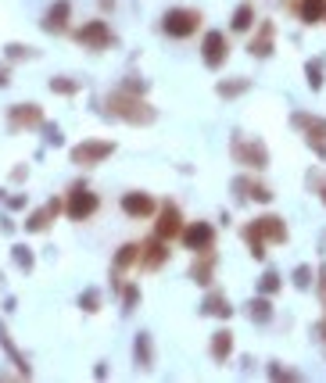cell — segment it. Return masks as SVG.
Returning <instances> with one entry per match:
<instances>
[{"label": "cell", "mask_w": 326, "mask_h": 383, "mask_svg": "<svg viewBox=\"0 0 326 383\" xmlns=\"http://www.w3.org/2000/svg\"><path fill=\"white\" fill-rule=\"evenodd\" d=\"M101 115L126 122V125H155L158 122V108L147 104V97H136V93H126V90H111L104 97Z\"/></svg>", "instance_id": "cell-1"}, {"label": "cell", "mask_w": 326, "mask_h": 383, "mask_svg": "<svg viewBox=\"0 0 326 383\" xmlns=\"http://www.w3.org/2000/svg\"><path fill=\"white\" fill-rule=\"evenodd\" d=\"M229 158L241 169H248V172H265L269 169V147H265V140L262 137H248L241 130H233V137H229Z\"/></svg>", "instance_id": "cell-2"}, {"label": "cell", "mask_w": 326, "mask_h": 383, "mask_svg": "<svg viewBox=\"0 0 326 383\" xmlns=\"http://www.w3.org/2000/svg\"><path fill=\"white\" fill-rule=\"evenodd\" d=\"M97 211H101V197H97L83 179H76V183L65 190V211H62V215H65L69 222H90Z\"/></svg>", "instance_id": "cell-3"}, {"label": "cell", "mask_w": 326, "mask_h": 383, "mask_svg": "<svg viewBox=\"0 0 326 383\" xmlns=\"http://www.w3.org/2000/svg\"><path fill=\"white\" fill-rule=\"evenodd\" d=\"M201 11L197 8H169L158 22V29L169 36V40H190L197 29H201Z\"/></svg>", "instance_id": "cell-4"}, {"label": "cell", "mask_w": 326, "mask_h": 383, "mask_svg": "<svg viewBox=\"0 0 326 383\" xmlns=\"http://www.w3.org/2000/svg\"><path fill=\"white\" fill-rule=\"evenodd\" d=\"M229 190H233V201L236 204H273V186L269 183H262L258 179V172L251 176V172H241V176H233V183H229Z\"/></svg>", "instance_id": "cell-5"}, {"label": "cell", "mask_w": 326, "mask_h": 383, "mask_svg": "<svg viewBox=\"0 0 326 383\" xmlns=\"http://www.w3.org/2000/svg\"><path fill=\"white\" fill-rule=\"evenodd\" d=\"M229 36L222 29H208V33L201 36V65L208 72H222V65L229 61Z\"/></svg>", "instance_id": "cell-6"}, {"label": "cell", "mask_w": 326, "mask_h": 383, "mask_svg": "<svg viewBox=\"0 0 326 383\" xmlns=\"http://www.w3.org/2000/svg\"><path fill=\"white\" fill-rule=\"evenodd\" d=\"M72 40L79 47H86V50H108V47L118 43L115 33H111V25L104 18H90V22H83L79 29H72Z\"/></svg>", "instance_id": "cell-7"}, {"label": "cell", "mask_w": 326, "mask_h": 383, "mask_svg": "<svg viewBox=\"0 0 326 383\" xmlns=\"http://www.w3.org/2000/svg\"><path fill=\"white\" fill-rule=\"evenodd\" d=\"M115 151H118V144H115V140H83V144L69 147V162H72V165H79V169H94V165L108 162V158H111Z\"/></svg>", "instance_id": "cell-8"}, {"label": "cell", "mask_w": 326, "mask_h": 383, "mask_svg": "<svg viewBox=\"0 0 326 383\" xmlns=\"http://www.w3.org/2000/svg\"><path fill=\"white\" fill-rule=\"evenodd\" d=\"M215 237L219 230L212 226V222H204V218H194V222H183V230H180V240L190 254H201V251H212L215 247Z\"/></svg>", "instance_id": "cell-9"}, {"label": "cell", "mask_w": 326, "mask_h": 383, "mask_svg": "<svg viewBox=\"0 0 326 383\" xmlns=\"http://www.w3.org/2000/svg\"><path fill=\"white\" fill-rule=\"evenodd\" d=\"M273 50H276V25H273L269 18H258L255 29L248 33V54H251L255 61H269Z\"/></svg>", "instance_id": "cell-10"}, {"label": "cell", "mask_w": 326, "mask_h": 383, "mask_svg": "<svg viewBox=\"0 0 326 383\" xmlns=\"http://www.w3.org/2000/svg\"><path fill=\"white\" fill-rule=\"evenodd\" d=\"M151 218H155V237H162V240H169V244L180 237L183 222H187L176 201H158V211H155Z\"/></svg>", "instance_id": "cell-11"}, {"label": "cell", "mask_w": 326, "mask_h": 383, "mask_svg": "<svg viewBox=\"0 0 326 383\" xmlns=\"http://www.w3.org/2000/svg\"><path fill=\"white\" fill-rule=\"evenodd\" d=\"M118 208L133 222H147L158 211V201H155V194H147V190H126V194L118 197Z\"/></svg>", "instance_id": "cell-12"}, {"label": "cell", "mask_w": 326, "mask_h": 383, "mask_svg": "<svg viewBox=\"0 0 326 383\" xmlns=\"http://www.w3.org/2000/svg\"><path fill=\"white\" fill-rule=\"evenodd\" d=\"M62 211H65V197H50L47 204H40V208H33V211L25 215L22 230H25V233H47Z\"/></svg>", "instance_id": "cell-13"}, {"label": "cell", "mask_w": 326, "mask_h": 383, "mask_svg": "<svg viewBox=\"0 0 326 383\" xmlns=\"http://www.w3.org/2000/svg\"><path fill=\"white\" fill-rule=\"evenodd\" d=\"M40 125H43V108L36 101L8 108V130L11 133H29V130H40Z\"/></svg>", "instance_id": "cell-14"}, {"label": "cell", "mask_w": 326, "mask_h": 383, "mask_svg": "<svg viewBox=\"0 0 326 383\" xmlns=\"http://www.w3.org/2000/svg\"><path fill=\"white\" fill-rule=\"evenodd\" d=\"M215 272H219V251L212 247V251L194 254V262H190V269H187V279L208 291V286L215 283Z\"/></svg>", "instance_id": "cell-15"}, {"label": "cell", "mask_w": 326, "mask_h": 383, "mask_svg": "<svg viewBox=\"0 0 326 383\" xmlns=\"http://www.w3.org/2000/svg\"><path fill=\"white\" fill-rule=\"evenodd\" d=\"M40 29L50 33V36H65L72 29V0H54L40 18Z\"/></svg>", "instance_id": "cell-16"}, {"label": "cell", "mask_w": 326, "mask_h": 383, "mask_svg": "<svg viewBox=\"0 0 326 383\" xmlns=\"http://www.w3.org/2000/svg\"><path fill=\"white\" fill-rule=\"evenodd\" d=\"M169 258H172V251H169V240H162V237H147V240H140V269H147V272H158L162 265H169Z\"/></svg>", "instance_id": "cell-17"}, {"label": "cell", "mask_w": 326, "mask_h": 383, "mask_svg": "<svg viewBox=\"0 0 326 383\" xmlns=\"http://www.w3.org/2000/svg\"><path fill=\"white\" fill-rule=\"evenodd\" d=\"M290 125H294V130H298L305 140L326 144V118H323V115H312V111H290Z\"/></svg>", "instance_id": "cell-18"}, {"label": "cell", "mask_w": 326, "mask_h": 383, "mask_svg": "<svg viewBox=\"0 0 326 383\" xmlns=\"http://www.w3.org/2000/svg\"><path fill=\"white\" fill-rule=\"evenodd\" d=\"M255 226H258V233H262L265 244H287V240H290V230H287V218H283V215L265 211V215L255 218Z\"/></svg>", "instance_id": "cell-19"}, {"label": "cell", "mask_w": 326, "mask_h": 383, "mask_svg": "<svg viewBox=\"0 0 326 383\" xmlns=\"http://www.w3.org/2000/svg\"><path fill=\"white\" fill-rule=\"evenodd\" d=\"M0 351L8 355V362L15 365V372L22 376V379H33V365H29V358L22 355V351L15 347V340H11V330H8V323L0 319Z\"/></svg>", "instance_id": "cell-20"}, {"label": "cell", "mask_w": 326, "mask_h": 383, "mask_svg": "<svg viewBox=\"0 0 326 383\" xmlns=\"http://www.w3.org/2000/svg\"><path fill=\"white\" fill-rule=\"evenodd\" d=\"M233 301L222 294V291H215V286H208V294H204L201 298V315L204 319H222V323H226V319H233Z\"/></svg>", "instance_id": "cell-21"}, {"label": "cell", "mask_w": 326, "mask_h": 383, "mask_svg": "<svg viewBox=\"0 0 326 383\" xmlns=\"http://www.w3.org/2000/svg\"><path fill=\"white\" fill-rule=\"evenodd\" d=\"M233 347H236V333L233 330H215L212 337H208V358L215 362V365H226L229 358H233Z\"/></svg>", "instance_id": "cell-22"}, {"label": "cell", "mask_w": 326, "mask_h": 383, "mask_svg": "<svg viewBox=\"0 0 326 383\" xmlns=\"http://www.w3.org/2000/svg\"><path fill=\"white\" fill-rule=\"evenodd\" d=\"M133 365L143 369V372L155 369V337L147 333V330H140V333L133 337Z\"/></svg>", "instance_id": "cell-23"}, {"label": "cell", "mask_w": 326, "mask_h": 383, "mask_svg": "<svg viewBox=\"0 0 326 383\" xmlns=\"http://www.w3.org/2000/svg\"><path fill=\"white\" fill-rule=\"evenodd\" d=\"M244 315H248V323H255V326H269V323H273V315H276V308H273V298H265V294H255V298H248V305H244Z\"/></svg>", "instance_id": "cell-24"}, {"label": "cell", "mask_w": 326, "mask_h": 383, "mask_svg": "<svg viewBox=\"0 0 326 383\" xmlns=\"http://www.w3.org/2000/svg\"><path fill=\"white\" fill-rule=\"evenodd\" d=\"M140 265V240H126V244H118V251H115V258H111V269L115 272H133Z\"/></svg>", "instance_id": "cell-25"}, {"label": "cell", "mask_w": 326, "mask_h": 383, "mask_svg": "<svg viewBox=\"0 0 326 383\" xmlns=\"http://www.w3.org/2000/svg\"><path fill=\"white\" fill-rule=\"evenodd\" d=\"M255 22H258V15H255V8H251V0H244V4H236L233 15H229V33L248 36L251 29H255Z\"/></svg>", "instance_id": "cell-26"}, {"label": "cell", "mask_w": 326, "mask_h": 383, "mask_svg": "<svg viewBox=\"0 0 326 383\" xmlns=\"http://www.w3.org/2000/svg\"><path fill=\"white\" fill-rule=\"evenodd\" d=\"M241 240H244V247H248V254H251L255 262H265V254H269L265 247H269V244L262 240V233H258V226H255V218L241 226Z\"/></svg>", "instance_id": "cell-27"}, {"label": "cell", "mask_w": 326, "mask_h": 383, "mask_svg": "<svg viewBox=\"0 0 326 383\" xmlns=\"http://www.w3.org/2000/svg\"><path fill=\"white\" fill-rule=\"evenodd\" d=\"M248 90H251V79H248V76H229V79H219V83H215V97L236 101V97H244Z\"/></svg>", "instance_id": "cell-28"}, {"label": "cell", "mask_w": 326, "mask_h": 383, "mask_svg": "<svg viewBox=\"0 0 326 383\" xmlns=\"http://www.w3.org/2000/svg\"><path fill=\"white\" fill-rule=\"evenodd\" d=\"M326 11V0H294V15L302 25H319Z\"/></svg>", "instance_id": "cell-29"}, {"label": "cell", "mask_w": 326, "mask_h": 383, "mask_svg": "<svg viewBox=\"0 0 326 383\" xmlns=\"http://www.w3.org/2000/svg\"><path fill=\"white\" fill-rule=\"evenodd\" d=\"M140 301H143V291H140V283L126 279L122 286H118V305H122V315H133V312L140 308Z\"/></svg>", "instance_id": "cell-30"}, {"label": "cell", "mask_w": 326, "mask_h": 383, "mask_svg": "<svg viewBox=\"0 0 326 383\" xmlns=\"http://www.w3.org/2000/svg\"><path fill=\"white\" fill-rule=\"evenodd\" d=\"M11 265H15L18 272H25V276H29V272L36 269V251L29 247V244H22V240H18V244H11Z\"/></svg>", "instance_id": "cell-31"}, {"label": "cell", "mask_w": 326, "mask_h": 383, "mask_svg": "<svg viewBox=\"0 0 326 383\" xmlns=\"http://www.w3.org/2000/svg\"><path fill=\"white\" fill-rule=\"evenodd\" d=\"M47 90L57 93V97H76L83 90V79H72V76H50L47 79Z\"/></svg>", "instance_id": "cell-32"}, {"label": "cell", "mask_w": 326, "mask_h": 383, "mask_svg": "<svg viewBox=\"0 0 326 383\" xmlns=\"http://www.w3.org/2000/svg\"><path fill=\"white\" fill-rule=\"evenodd\" d=\"M280 291H283V272H280V269H265V272H262V279H258V294L276 298Z\"/></svg>", "instance_id": "cell-33"}, {"label": "cell", "mask_w": 326, "mask_h": 383, "mask_svg": "<svg viewBox=\"0 0 326 383\" xmlns=\"http://www.w3.org/2000/svg\"><path fill=\"white\" fill-rule=\"evenodd\" d=\"M305 83H309L312 93H319V90L326 86V69H323V61H319V57L305 61Z\"/></svg>", "instance_id": "cell-34"}, {"label": "cell", "mask_w": 326, "mask_h": 383, "mask_svg": "<svg viewBox=\"0 0 326 383\" xmlns=\"http://www.w3.org/2000/svg\"><path fill=\"white\" fill-rule=\"evenodd\" d=\"M312 279H316V269H312V265H305V262L290 272V286H294V291H302V294H309V291H312Z\"/></svg>", "instance_id": "cell-35"}, {"label": "cell", "mask_w": 326, "mask_h": 383, "mask_svg": "<svg viewBox=\"0 0 326 383\" xmlns=\"http://www.w3.org/2000/svg\"><path fill=\"white\" fill-rule=\"evenodd\" d=\"M40 50L29 47V43H4V61H11V65H18V61H33Z\"/></svg>", "instance_id": "cell-36"}, {"label": "cell", "mask_w": 326, "mask_h": 383, "mask_svg": "<svg viewBox=\"0 0 326 383\" xmlns=\"http://www.w3.org/2000/svg\"><path fill=\"white\" fill-rule=\"evenodd\" d=\"M79 308H83L86 315H97V312L104 308V298H101L97 286H86V291L79 294Z\"/></svg>", "instance_id": "cell-37"}, {"label": "cell", "mask_w": 326, "mask_h": 383, "mask_svg": "<svg viewBox=\"0 0 326 383\" xmlns=\"http://www.w3.org/2000/svg\"><path fill=\"white\" fill-rule=\"evenodd\" d=\"M265 376H269V379H287V383H298V379H305L298 369H287L283 362H269V369H265Z\"/></svg>", "instance_id": "cell-38"}, {"label": "cell", "mask_w": 326, "mask_h": 383, "mask_svg": "<svg viewBox=\"0 0 326 383\" xmlns=\"http://www.w3.org/2000/svg\"><path fill=\"white\" fill-rule=\"evenodd\" d=\"M118 90H126V93H136V97H147V90H151V83H147L143 76H136V72H129L126 79H122V86Z\"/></svg>", "instance_id": "cell-39"}, {"label": "cell", "mask_w": 326, "mask_h": 383, "mask_svg": "<svg viewBox=\"0 0 326 383\" xmlns=\"http://www.w3.org/2000/svg\"><path fill=\"white\" fill-rule=\"evenodd\" d=\"M312 291H316V298H319V305H323V312H326V258L316 265V279H312Z\"/></svg>", "instance_id": "cell-40"}, {"label": "cell", "mask_w": 326, "mask_h": 383, "mask_svg": "<svg viewBox=\"0 0 326 383\" xmlns=\"http://www.w3.org/2000/svg\"><path fill=\"white\" fill-rule=\"evenodd\" d=\"M40 133H43V144H47V147H65V137H62V130H57L54 122H47V118H43Z\"/></svg>", "instance_id": "cell-41"}, {"label": "cell", "mask_w": 326, "mask_h": 383, "mask_svg": "<svg viewBox=\"0 0 326 383\" xmlns=\"http://www.w3.org/2000/svg\"><path fill=\"white\" fill-rule=\"evenodd\" d=\"M0 201H4L8 211H25L29 208V197L25 194H8V190H0Z\"/></svg>", "instance_id": "cell-42"}, {"label": "cell", "mask_w": 326, "mask_h": 383, "mask_svg": "<svg viewBox=\"0 0 326 383\" xmlns=\"http://www.w3.org/2000/svg\"><path fill=\"white\" fill-rule=\"evenodd\" d=\"M15 230H18V222L11 218V211H4V215H0V233H4V237H15Z\"/></svg>", "instance_id": "cell-43"}, {"label": "cell", "mask_w": 326, "mask_h": 383, "mask_svg": "<svg viewBox=\"0 0 326 383\" xmlns=\"http://www.w3.org/2000/svg\"><path fill=\"white\" fill-rule=\"evenodd\" d=\"M11 86V61H0V90Z\"/></svg>", "instance_id": "cell-44"}, {"label": "cell", "mask_w": 326, "mask_h": 383, "mask_svg": "<svg viewBox=\"0 0 326 383\" xmlns=\"http://www.w3.org/2000/svg\"><path fill=\"white\" fill-rule=\"evenodd\" d=\"M29 179V165H18V169H11V183H25Z\"/></svg>", "instance_id": "cell-45"}, {"label": "cell", "mask_w": 326, "mask_h": 383, "mask_svg": "<svg viewBox=\"0 0 326 383\" xmlns=\"http://www.w3.org/2000/svg\"><path fill=\"white\" fill-rule=\"evenodd\" d=\"M108 376H111V365L108 362H97L94 365V379H108Z\"/></svg>", "instance_id": "cell-46"}, {"label": "cell", "mask_w": 326, "mask_h": 383, "mask_svg": "<svg viewBox=\"0 0 326 383\" xmlns=\"http://www.w3.org/2000/svg\"><path fill=\"white\" fill-rule=\"evenodd\" d=\"M305 183H309L312 190H319V186L326 183V176H319V172H309V179H305Z\"/></svg>", "instance_id": "cell-47"}, {"label": "cell", "mask_w": 326, "mask_h": 383, "mask_svg": "<svg viewBox=\"0 0 326 383\" xmlns=\"http://www.w3.org/2000/svg\"><path fill=\"white\" fill-rule=\"evenodd\" d=\"M4 312H8V315H15V312H18V298H11V294H8V298H4Z\"/></svg>", "instance_id": "cell-48"}, {"label": "cell", "mask_w": 326, "mask_h": 383, "mask_svg": "<svg viewBox=\"0 0 326 383\" xmlns=\"http://www.w3.org/2000/svg\"><path fill=\"white\" fill-rule=\"evenodd\" d=\"M316 333H319V344H326V315L319 319V326H316Z\"/></svg>", "instance_id": "cell-49"}, {"label": "cell", "mask_w": 326, "mask_h": 383, "mask_svg": "<svg viewBox=\"0 0 326 383\" xmlns=\"http://www.w3.org/2000/svg\"><path fill=\"white\" fill-rule=\"evenodd\" d=\"M97 8H101V11H108V15H111V11H115V0H97Z\"/></svg>", "instance_id": "cell-50"}, {"label": "cell", "mask_w": 326, "mask_h": 383, "mask_svg": "<svg viewBox=\"0 0 326 383\" xmlns=\"http://www.w3.org/2000/svg\"><path fill=\"white\" fill-rule=\"evenodd\" d=\"M316 194H319V201H323V208H326V183H323V186L316 190Z\"/></svg>", "instance_id": "cell-51"}, {"label": "cell", "mask_w": 326, "mask_h": 383, "mask_svg": "<svg viewBox=\"0 0 326 383\" xmlns=\"http://www.w3.org/2000/svg\"><path fill=\"white\" fill-rule=\"evenodd\" d=\"M319 254H326V233H323V240H319Z\"/></svg>", "instance_id": "cell-52"}, {"label": "cell", "mask_w": 326, "mask_h": 383, "mask_svg": "<svg viewBox=\"0 0 326 383\" xmlns=\"http://www.w3.org/2000/svg\"><path fill=\"white\" fill-rule=\"evenodd\" d=\"M323 22H326V11H323Z\"/></svg>", "instance_id": "cell-53"}, {"label": "cell", "mask_w": 326, "mask_h": 383, "mask_svg": "<svg viewBox=\"0 0 326 383\" xmlns=\"http://www.w3.org/2000/svg\"><path fill=\"white\" fill-rule=\"evenodd\" d=\"M323 162H326V158H323Z\"/></svg>", "instance_id": "cell-54"}]
</instances>
